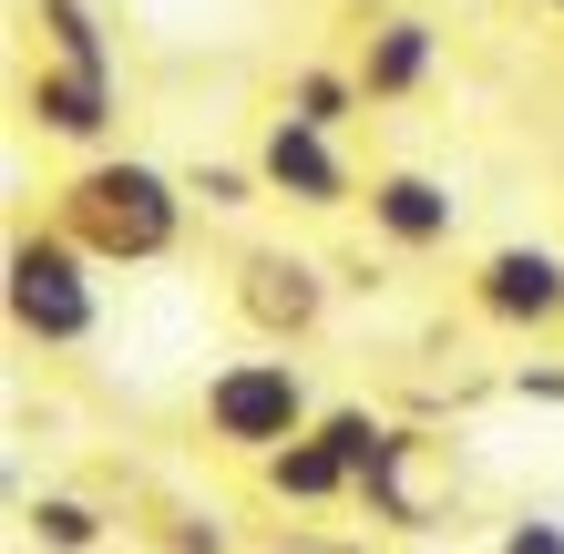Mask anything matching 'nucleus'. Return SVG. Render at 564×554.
<instances>
[{
  "label": "nucleus",
  "mask_w": 564,
  "mask_h": 554,
  "mask_svg": "<svg viewBox=\"0 0 564 554\" xmlns=\"http://www.w3.org/2000/svg\"><path fill=\"white\" fill-rule=\"evenodd\" d=\"M349 73H359V93H370V113L421 104V93L442 83V21H431V11H370Z\"/></svg>",
  "instance_id": "9d476101"
},
{
  "label": "nucleus",
  "mask_w": 564,
  "mask_h": 554,
  "mask_svg": "<svg viewBox=\"0 0 564 554\" xmlns=\"http://www.w3.org/2000/svg\"><path fill=\"white\" fill-rule=\"evenodd\" d=\"M257 482H268V503H288V513H339V503H359V472L339 463V442H328V432L288 442L278 463H257Z\"/></svg>",
  "instance_id": "9b49d317"
},
{
  "label": "nucleus",
  "mask_w": 564,
  "mask_h": 554,
  "mask_svg": "<svg viewBox=\"0 0 564 554\" xmlns=\"http://www.w3.org/2000/svg\"><path fill=\"white\" fill-rule=\"evenodd\" d=\"M544 11H554V21H564V0H544Z\"/></svg>",
  "instance_id": "aec40b11"
},
{
  "label": "nucleus",
  "mask_w": 564,
  "mask_h": 554,
  "mask_svg": "<svg viewBox=\"0 0 564 554\" xmlns=\"http://www.w3.org/2000/svg\"><path fill=\"white\" fill-rule=\"evenodd\" d=\"M185 185H195V206H206V216H247V206H268L257 165H185Z\"/></svg>",
  "instance_id": "dca6fc26"
},
{
  "label": "nucleus",
  "mask_w": 564,
  "mask_h": 554,
  "mask_svg": "<svg viewBox=\"0 0 564 554\" xmlns=\"http://www.w3.org/2000/svg\"><path fill=\"white\" fill-rule=\"evenodd\" d=\"M164 544H175V554H226V524H216V513H175Z\"/></svg>",
  "instance_id": "a211bd4d"
},
{
  "label": "nucleus",
  "mask_w": 564,
  "mask_h": 554,
  "mask_svg": "<svg viewBox=\"0 0 564 554\" xmlns=\"http://www.w3.org/2000/svg\"><path fill=\"white\" fill-rule=\"evenodd\" d=\"M328 298H339V278H328L308 247H288V237L226 247V308H237V329L257 349H308L328 329Z\"/></svg>",
  "instance_id": "20e7f679"
},
{
  "label": "nucleus",
  "mask_w": 564,
  "mask_h": 554,
  "mask_svg": "<svg viewBox=\"0 0 564 554\" xmlns=\"http://www.w3.org/2000/svg\"><path fill=\"white\" fill-rule=\"evenodd\" d=\"M247 165H257V185H268V206H288V216H349L359 195H370V175L349 165V144L339 134H308L297 113L257 123Z\"/></svg>",
  "instance_id": "423d86ee"
},
{
  "label": "nucleus",
  "mask_w": 564,
  "mask_h": 554,
  "mask_svg": "<svg viewBox=\"0 0 564 554\" xmlns=\"http://www.w3.org/2000/svg\"><path fill=\"white\" fill-rule=\"evenodd\" d=\"M0 318H11V339L42 349V360L93 349L104 339V268H93L52 216H21L11 247H0Z\"/></svg>",
  "instance_id": "f03ea898"
},
{
  "label": "nucleus",
  "mask_w": 564,
  "mask_h": 554,
  "mask_svg": "<svg viewBox=\"0 0 564 554\" xmlns=\"http://www.w3.org/2000/svg\"><path fill=\"white\" fill-rule=\"evenodd\" d=\"M21 534L31 544H42V554H104V503H93V493H62V482H52V493H31L21 503Z\"/></svg>",
  "instance_id": "4468645a"
},
{
  "label": "nucleus",
  "mask_w": 564,
  "mask_h": 554,
  "mask_svg": "<svg viewBox=\"0 0 564 554\" xmlns=\"http://www.w3.org/2000/svg\"><path fill=\"white\" fill-rule=\"evenodd\" d=\"M359 513H370L380 534H431V524H452V452L401 421L390 452L359 472Z\"/></svg>",
  "instance_id": "6e6552de"
},
{
  "label": "nucleus",
  "mask_w": 564,
  "mask_h": 554,
  "mask_svg": "<svg viewBox=\"0 0 564 554\" xmlns=\"http://www.w3.org/2000/svg\"><path fill=\"white\" fill-rule=\"evenodd\" d=\"M513 390H523V401H554V411H564V370H513Z\"/></svg>",
  "instance_id": "6ab92c4d"
},
{
  "label": "nucleus",
  "mask_w": 564,
  "mask_h": 554,
  "mask_svg": "<svg viewBox=\"0 0 564 554\" xmlns=\"http://www.w3.org/2000/svg\"><path fill=\"white\" fill-rule=\"evenodd\" d=\"M11 104H21V134L62 144L73 165H83V154H113V134H123V73H93V62L31 52L21 83H11Z\"/></svg>",
  "instance_id": "39448f33"
},
{
  "label": "nucleus",
  "mask_w": 564,
  "mask_h": 554,
  "mask_svg": "<svg viewBox=\"0 0 564 554\" xmlns=\"http://www.w3.org/2000/svg\"><path fill=\"white\" fill-rule=\"evenodd\" d=\"M318 390H308V360H288V349H237V360H216L206 390H195V442L216 452V463H278L288 442L318 432Z\"/></svg>",
  "instance_id": "7ed1b4c3"
},
{
  "label": "nucleus",
  "mask_w": 564,
  "mask_h": 554,
  "mask_svg": "<svg viewBox=\"0 0 564 554\" xmlns=\"http://www.w3.org/2000/svg\"><path fill=\"white\" fill-rule=\"evenodd\" d=\"M278 113H297L308 134H349V123L370 113V93H359L349 62H297V73L278 83Z\"/></svg>",
  "instance_id": "f8f14e48"
},
{
  "label": "nucleus",
  "mask_w": 564,
  "mask_h": 554,
  "mask_svg": "<svg viewBox=\"0 0 564 554\" xmlns=\"http://www.w3.org/2000/svg\"><path fill=\"white\" fill-rule=\"evenodd\" d=\"M492 554H564V513H513L492 534Z\"/></svg>",
  "instance_id": "f3484780"
},
{
  "label": "nucleus",
  "mask_w": 564,
  "mask_h": 554,
  "mask_svg": "<svg viewBox=\"0 0 564 554\" xmlns=\"http://www.w3.org/2000/svg\"><path fill=\"white\" fill-rule=\"evenodd\" d=\"M42 216L73 237L104 278H134V268H164V257H185L195 237V185L175 165H154V154L113 144V154H83V165H62Z\"/></svg>",
  "instance_id": "f257e3e1"
},
{
  "label": "nucleus",
  "mask_w": 564,
  "mask_h": 554,
  "mask_svg": "<svg viewBox=\"0 0 564 554\" xmlns=\"http://www.w3.org/2000/svg\"><path fill=\"white\" fill-rule=\"evenodd\" d=\"M318 432L339 442V463H349V472H370L380 452H390V432H401V421L370 411V401H328V411H318Z\"/></svg>",
  "instance_id": "2eb2a0df"
},
{
  "label": "nucleus",
  "mask_w": 564,
  "mask_h": 554,
  "mask_svg": "<svg viewBox=\"0 0 564 554\" xmlns=\"http://www.w3.org/2000/svg\"><path fill=\"white\" fill-rule=\"evenodd\" d=\"M462 298H473V318L503 329V339H554L564 329V247H544V237L482 247L473 268H462Z\"/></svg>",
  "instance_id": "0eeeda50"
},
{
  "label": "nucleus",
  "mask_w": 564,
  "mask_h": 554,
  "mask_svg": "<svg viewBox=\"0 0 564 554\" xmlns=\"http://www.w3.org/2000/svg\"><path fill=\"white\" fill-rule=\"evenodd\" d=\"M359 216H370V237L390 257H442L462 237V195H452V175H431V165H380L370 195H359Z\"/></svg>",
  "instance_id": "1a4fd4ad"
},
{
  "label": "nucleus",
  "mask_w": 564,
  "mask_h": 554,
  "mask_svg": "<svg viewBox=\"0 0 564 554\" xmlns=\"http://www.w3.org/2000/svg\"><path fill=\"white\" fill-rule=\"evenodd\" d=\"M31 31H42V52H52V62H93V73H123L113 21L93 11V0H31Z\"/></svg>",
  "instance_id": "ddd939ff"
}]
</instances>
